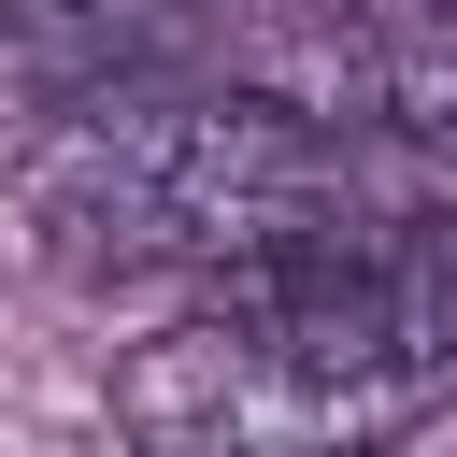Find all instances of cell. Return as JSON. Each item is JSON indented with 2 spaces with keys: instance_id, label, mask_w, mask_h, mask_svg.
Returning a JSON list of instances; mask_svg holds the SVG:
<instances>
[{
  "instance_id": "1",
  "label": "cell",
  "mask_w": 457,
  "mask_h": 457,
  "mask_svg": "<svg viewBox=\"0 0 457 457\" xmlns=\"http://www.w3.org/2000/svg\"><path fill=\"white\" fill-rule=\"evenodd\" d=\"M457 400V214H371L186 286L114 357L129 457H400Z\"/></svg>"
},
{
  "instance_id": "2",
  "label": "cell",
  "mask_w": 457,
  "mask_h": 457,
  "mask_svg": "<svg viewBox=\"0 0 457 457\" xmlns=\"http://www.w3.org/2000/svg\"><path fill=\"white\" fill-rule=\"evenodd\" d=\"M371 214H414L400 157L357 114H314L271 86L129 71L57 100V129L29 143V228L71 286H214Z\"/></svg>"
},
{
  "instance_id": "3",
  "label": "cell",
  "mask_w": 457,
  "mask_h": 457,
  "mask_svg": "<svg viewBox=\"0 0 457 457\" xmlns=\"http://www.w3.org/2000/svg\"><path fill=\"white\" fill-rule=\"evenodd\" d=\"M200 0H0V100H86L129 71H186Z\"/></svg>"
},
{
  "instance_id": "4",
  "label": "cell",
  "mask_w": 457,
  "mask_h": 457,
  "mask_svg": "<svg viewBox=\"0 0 457 457\" xmlns=\"http://www.w3.org/2000/svg\"><path fill=\"white\" fill-rule=\"evenodd\" d=\"M400 14H457V0H400Z\"/></svg>"
}]
</instances>
